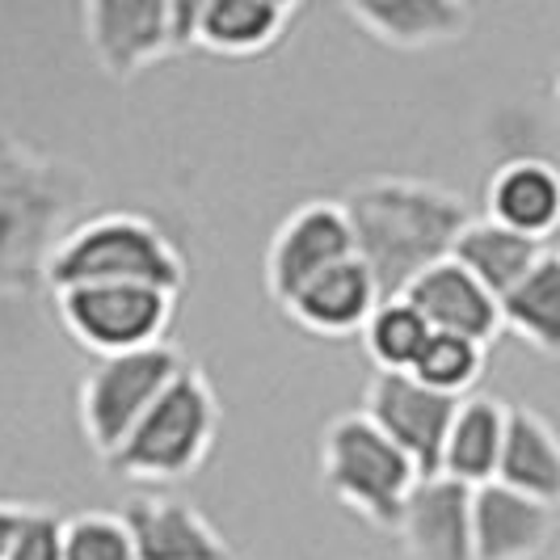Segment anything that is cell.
<instances>
[{
	"label": "cell",
	"instance_id": "4316f807",
	"mask_svg": "<svg viewBox=\"0 0 560 560\" xmlns=\"http://www.w3.org/2000/svg\"><path fill=\"white\" fill-rule=\"evenodd\" d=\"M22 514H26V505L0 502V560H9V548H13V535H18V527H22Z\"/></svg>",
	"mask_w": 560,
	"mask_h": 560
},
{
	"label": "cell",
	"instance_id": "4fadbf2b",
	"mask_svg": "<svg viewBox=\"0 0 560 560\" xmlns=\"http://www.w3.org/2000/svg\"><path fill=\"white\" fill-rule=\"evenodd\" d=\"M136 560H232V548L186 498L140 493L122 510Z\"/></svg>",
	"mask_w": 560,
	"mask_h": 560
},
{
	"label": "cell",
	"instance_id": "484cf974",
	"mask_svg": "<svg viewBox=\"0 0 560 560\" xmlns=\"http://www.w3.org/2000/svg\"><path fill=\"white\" fill-rule=\"evenodd\" d=\"M9 560H63V518L47 505H26Z\"/></svg>",
	"mask_w": 560,
	"mask_h": 560
},
{
	"label": "cell",
	"instance_id": "2e32d148",
	"mask_svg": "<svg viewBox=\"0 0 560 560\" xmlns=\"http://www.w3.org/2000/svg\"><path fill=\"white\" fill-rule=\"evenodd\" d=\"M485 202L493 224L544 245L560 228V168L539 156H514L493 173Z\"/></svg>",
	"mask_w": 560,
	"mask_h": 560
},
{
	"label": "cell",
	"instance_id": "d6986e66",
	"mask_svg": "<svg viewBox=\"0 0 560 560\" xmlns=\"http://www.w3.org/2000/svg\"><path fill=\"white\" fill-rule=\"evenodd\" d=\"M295 18L287 0H198V47L249 59L279 43Z\"/></svg>",
	"mask_w": 560,
	"mask_h": 560
},
{
	"label": "cell",
	"instance_id": "52a82bcc",
	"mask_svg": "<svg viewBox=\"0 0 560 560\" xmlns=\"http://www.w3.org/2000/svg\"><path fill=\"white\" fill-rule=\"evenodd\" d=\"M59 325L97 359L161 346L177 312V295L143 282H97L56 291Z\"/></svg>",
	"mask_w": 560,
	"mask_h": 560
},
{
	"label": "cell",
	"instance_id": "3957f363",
	"mask_svg": "<svg viewBox=\"0 0 560 560\" xmlns=\"http://www.w3.org/2000/svg\"><path fill=\"white\" fill-rule=\"evenodd\" d=\"M97 282H143L182 295L186 257L165 236V228H156L148 215L106 211L72 228L47 266L51 291L97 287Z\"/></svg>",
	"mask_w": 560,
	"mask_h": 560
},
{
	"label": "cell",
	"instance_id": "7c38bea8",
	"mask_svg": "<svg viewBox=\"0 0 560 560\" xmlns=\"http://www.w3.org/2000/svg\"><path fill=\"white\" fill-rule=\"evenodd\" d=\"M557 535V510L498 480L472 489V560H539Z\"/></svg>",
	"mask_w": 560,
	"mask_h": 560
},
{
	"label": "cell",
	"instance_id": "e0dca14e",
	"mask_svg": "<svg viewBox=\"0 0 560 560\" xmlns=\"http://www.w3.org/2000/svg\"><path fill=\"white\" fill-rule=\"evenodd\" d=\"M346 18L396 51H425L455 43L472 26V9L459 0H350Z\"/></svg>",
	"mask_w": 560,
	"mask_h": 560
},
{
	"label": "cell",
	"instance_id": "83f0119b",
	"mask_svg": "<svg viewBox=\"0 0 560 560\" xmlns=\"http://www.w3.org/2000/svg\"><path fill=\"white\" fill-rule=\"evenodd\" d=\"M557 102H560V77H557Z\"/></svg>",
	"mask_w": 560,
	"mask_h": 560
},
{
	"label": "cell",
	"instance_id": "7a4b0ae2",
	"mask_svg": "<svg viewBox=\"0 0 560 560\" xmlns=\"http://www.w3.org/2000/svg\"><path fill=\"white\" fill-rule=\"evenodd\" d=\"M89 202V173L0 131V295H34Z\"/></svg>",
	"mask_w": 560,
	"mask_h": 560
},
{
	"label": "cell",
	"instance_id": "603a6c76",
	"mask_svg": "<svg viewBox=\"0 0 560 560\" xmlns=\"http://www.w3.org/2000/svg\"><path fill=\"white\" fill-rule=\"evenodd\" d=\"M359 337H363L366 359L375 363V371H413L434 329L405 295H396V300H380V308L371 312Z\"/></svg>",
	"mask_w": 560,
	"mask_h": 560
},
{
	"label": "cell",
	"instance_id": "277c9868",
	"mask_svg": "<svg viewBox=\"0 0 560 560\" xmlns=\"http://www.w3.org/2000/svg\"><path fill=\"white\" fill-rule=\"evenodd\" d=\"M215 434H220V400L207 375L198 366H186L127 434V443L106 459V468L127 480L173 485L198 472V464L215 447Z\"/></svg>",
	"mask_w": 560,
	"mask_h": 560
},
{
	"label": "cell",
	"instance_id": "ffe728a7",
	"mask_svg": "<svg viewBox=\"0 0 560 560\" xmlns=\"http://www.w3.org/2000/svg\"><path fill=\"white\" fill-rule=\"evenodd\" d=\"M505 413L510 405L493 396H468L459 400L455 421H451L447 447H443V477L459 480L468 489H480L498 480L505 443Z\"/></svg>",
	"mask_w": 560,
	"mask_h": 560
},
{
	"label": "cell",
	"instance_id": "8fae6325",
	"mask_svg": "<svg viewBox=\"0 0 560 560\" xmlns=\"http://www.w3.org/2000/svg\"><path fill=\"white\" fill-rule=\"evenodd\" d=\"M409 560H472V489L451 477H421L396 523Z\"/></svg>",
	"mask_w": 560,
	"mask_h": 560
},
{
	"label": "cell",
	"instance_id": "9c48e42d",
	"mask_svg": "<svg viewBox=\"0 0 560 560\" xmlns=\"http://www.w3.org/2000/svg\"><path fill=\"white\" fill-rule=\"evenodd\" d=\"M359 257L354 253V232L341 211V202L329 198H312L300 211H291L270 236L266 249V291L275 304H291L312 279H320L325 270H334L341 261Z\"/></svg>",
	"mask_w": 560,
	"mask_h": 560
},
{
	"label": "cell",
	"instance_id": "9a60e30c",
	"mask_svg": "<svg viewBox=\"0 0 560 560\" xmlns=\"http://www.w3.org/2000/svg\"><path fill=\"white\" fill-rule=\"evenodd\" d=\"M380 282L366 270L359 257L341 261L334 270H325L320 279H312L291 304L287 316L316 337H354L366 329L371 312L380 308Z\"/></svg>",
	"mask_w": 560,
	"mask_h": 560
},
{
	"label": "cell",
	"instance_id": "5b68a950",
	"mask_svg": "<svg viewBox=\"0 0 560 560\" xmlns=\"http://www.w3.org/2000/svg\"><path fill=\"white\" fill-rule=\"evenodd\" d=\"M320 480L346 510L380 532H396L400 510L409 502L418 468L393 439L359 413H341L320 434Z\"/></svg>",
	"mask_w": 560,
	"mask_h": 560
},
{
	"label": "cell",
	"instance_id": "ac0fdd59",
	"mask_svg": "<svg viewBox=\"0 0 560 560\" xmlns=\"http://www.w3.org/2000/svg\"><path fill=\"white\" fill-rule=\"evenodd\" d=\"M498 485L552 510L560 505V430L527 405H510L505 413Z\"/></svg>",
	"mask_w": 560,
	"mask_h": 560
},
{
	"label": "cell",
	"instance_id": "cb8c5ba5",
	"mask_svg": "<svg viewBox=\"0 0 560 560\" xmlns=\"http://www.w3.org/2000/svg\"><path fill=\"white\" fill-rule=\"evenodd\" d=\"M485 350L480 341H468V337H451V334H434L421 350L418 366L409 371L413 380H421L425 388H434L439 396H451V400H468L472 388L485 375Z\"/></svg>",
	"mask_w": 560,
	"mask_h": 560
},
{
	"label": "cell",
	"instance_id": "ba28073f",
	"mask_svg": "<svg viewBox=\"0 0 560 560\" xmlns=\"http://www.w3.org/2000/svg\"><path fill=\"white\" fill-rule=\"evenodd\" d=\"M186 366H190L186 354L173 341L118 354V359H97V366L81 384V430L89 447L102 459H110Z\"/></svg>",
	"mask_w": 560,
	"mask_h": 560
},
{
	"label": "cell",
	"instance_id": "5bb4252c",
	"mask_svg": "<svg viewBox=\"0 0 560 560\" xmlns=\"http://www.w3.org/2000/svg\"><path fill=\"white\" fill-rule=\"evenodd\" d=\"M405 300L425 316V325L434 334L468 337V341H480V346H489L493 337L502 334V300L493 291H485L455 257L439 261L434 270H425L405 291Z\"/></svg>",
	"mask_w": 560,
	"mask_h": 560
},
{
	"label": "cell",
	"instance_id": "44dd1931",
	"mask_svg": "<svg viewBox=\"0 0 560 560\" xmlns=\"http://www.w3.org/2000/svg\"><path fill=\"white\" fill-rule=\"evenodd\" d=\"M544 249H548V245L527 241V236L493 224V220L485 215V220H472V224L459 232L451 257H455L485 291H493L498 300H505L518 282L532 275V266L544 257Z\"/></svg>",
	"mask_w": 560,
	"mask_h": 560
},
{
	"label": "cell",
	"instance_id": "30bf717a",
	"mask_svg": "<svg viewBox=\"0 0 560 560\" xmlns=\"http://www.w3.org/2000/svg\"><path fill=\"white\" fill-rule=\"evenodd\" d=\"M455 409L459 400L425 388L409 371H375L363 393V413L409 455L418 477L443 472V447H447Z\"/></svg>",
	"mask_w": 560,
	"mask_h": 560
},
{
	"label": "cell",
	"instance_id": "7402d4cb",
	"mask_svg": "<svg viewBox=\"0 0 560 560\" xmlns=\"http://www.w3.org/2000/svg\"><path fill=\"white\" fill-rule=\"evenodd\" d=\"M502 329L560 359V249H544L532 275L502 300Z\"/></svg>",
	"mask_w": 560,
	"mask_h": 560
},
{
	"label": "cell",
	"instance_id": "8992f818",
	"mask_svg": "<svg viewBox=\"0 0 560 560\" xmlns=\"http://www.w3.org/2000/svg\"><path fill=\"white\" fill-rule=\"evenodd\" d=\"M81 22L110 81H136L156 59L198 47V0H89Z\"/></svg>",
	"mask_w": 560,
	"mask_h": 560
},
{
	"label": "cell",
	"instance_id": "6da1fadb",
	"mask_svg": "<svg viewBox=\"0 0 560 560\" xmlns=\"http://www.w3.org/2000/svg\"><path fill=\"white\" fill-rule=\"evenodd\" d=\"M341 211L384 300L405 295L425 270L447 261L459 232L472 224L464 198L421 177H366L341 195Z\"/></svg>",
	"mask_w": 560,
	"mask_h": 560
},
{
	"label": "cell",
	"instance_id": "d4e9b609",
	"mask_svg": "<svg viewBox=\"0 0 560 560\" xmlns=\"http://www.w3.org/2000/svg\"><path fill=\"white\" fill-rule=\"evenodd\" d=\"M63 560H136L122 514L89 510L63 523Z\"/></svg>",
	"mask_w": 560,
	"mask_h": 560
}]
</instances>
